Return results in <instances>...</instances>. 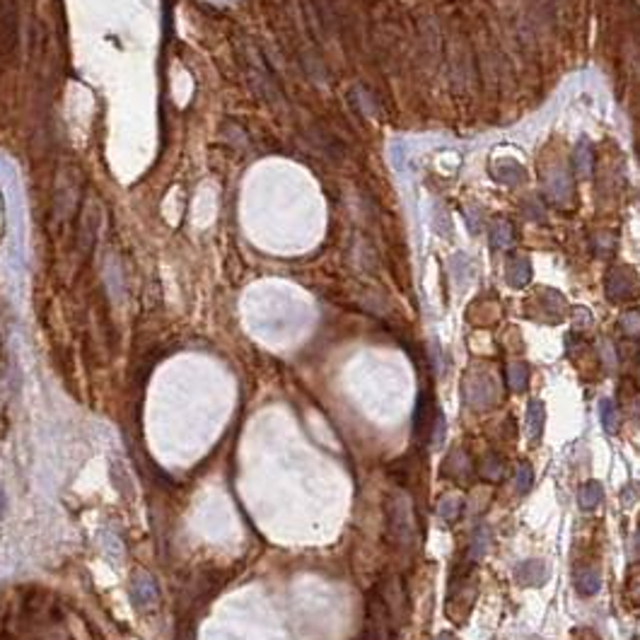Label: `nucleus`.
Instances as JSON below:
<instances>
[{"label":"nucleus","mask_w":640,"mask_h":640,"mask_svg":"<svg viewBox=\"0 0 640 640\" xmlns=\"http://www.w3.org/2000/svg\"><path fill=\"white\" fill-rule=\"evenodd\" d=\"M527 377H529V370L524 363L507 365V385H510V389L522 392L524 387H527Z\"/></svg>","instance_id":"obj_9"},{"label":"nucleus","mask_w":640,"mask_h":640,"mask_svg":"<svg viewBox=\"0 0 640 640\" xmlns=\"http://www.w3.org/2000/svg\"><path fill=\"white\" fill-rule=\"evenodd\" d=\"M551 571H549V563L544 561H524L519 563L517 568V580L522 585H529V587H539L549 580Z\"/></svg>","instance_id":"obj_2"},{"label":"nucleus","mask_w":640,"mask_h":640,"mask_svg":"<svg viewBox=\"0 0 640 640\" xmlns=\"http://www.w3.org/2000/svg\"><path fill=\"white\" fill-rule=\"evenodd\" d=\"M601 498H604V488H601L599 481H587V484L580 488V505H582L585 510H594V507L601 502Z\"/></svg>","instance_id":"obj_6"},{"label":"nucleus","mask_w":640,"mask_h":640,"mask_svg":"<svg viewBox=\"0 0 640 640\" xmlns=\"http://www.w3.org/2000/svg\"><path fill=\"white\" fill-rule=\"evenodd\" d=\"M491 239H493V247L505 249L507 244H510V227H507V225L495 227L493 232H491Z\"/></svg>","instance_id":"obj_16"},{"label":"nucleus","mask_w":640,"mask_h":640,"mask_svg":"<svg viewBox=\"0 0 640 640\" xmlns=\"http://www.w3.org/2000/svg\"><path fill=\"white\" fill-rule=\"evenodd\" d=\"M462 510H464V502H462V498H457V495H445L440 500V505H437V512H440V517L445 519V522H457V519L462 517Z\"/></svg>","instance_id":"obj_7"},{"label":"nucleus","mask_w":640,"mask_h":640,"mask_svg":"<svg viewBox=\"0 0 640 640\" xmlns=\"http://www.w3.org/2000/svg\"><path fill=\"white\" fill-rule=\"evenodd\" d=\"M621 326H623V331H626V333H631V336H638V333H640V314H636V312L626 314L621 319Z\"/></svg>","instance_id":"obj_17"},{"label":"nucleus","mask_w":640,"mask_h":640,"mask_svg":"<svg viewBox=\"0 0 640 640\" xmlns=\"http://www.w3.org/2000/svg\"><path fill=\"white\" fill-rule=\"evenodd\" d=\"M488 541H491V532H488V527H481V529H476L474 541H472V551H469V556H472V561H479V558L486 554V549H488Z\"/></svg>","instance_id":"obj_11"},{"label":"nucleus","mask_w":640,"mask_h":640,"mask_svg":"<svg viewBox=\"0 0 640 640\" xmlns=\"http://www.w3.org/2000/svg\"><path fill=\"white\" fill-rule=\"evenodd\" d=\"M447 469H452L455 474H464L469 469V459L462 455V452H455L450 459H447Z\"/></svg>","instance_id":"obj_18"},{"label":"nucleus","mask_w":640,"mask_h":640,"mask_svg":"<svg viewBox=\"0 0 640 640\" xmlns=\"http://www.w3.org/2000/svg\"><path fill=\"white\" fill-rule=\"evenodd\" d=\"M437 640H457V638H455V636H450V633H442V636L437 638Z\"/></svg>","instance_id":"obj_19"},{"label":"nucleus","mask_w":640,"mask_h":640,"mask_svg":"<svg viewBox=\"0 0 640 640\" xmlns=\"http://www.w3.org/2000/svg\"><path fill=\"white\" fill-rule=\"evenodd\" d=\"M131 597H133L135 606L138 609H145V606H150L152 601L157 599V589H155V582H152V578L147 575H138L133 580V587H131Z\"/></svg>","instance_id":"obj_4"},{"label":"nucleus","mask_w":640,"mask_h":640,"mask_svg":"<svg viewBox=\"0 0 640 640\" xmlns=\"http://www.w3.org/2000/svg\"><path fill=\"white\" fill-rule=\"evenodd\" d=\"M491 396H493V387H491V382H488V380L479 377V380L467 382V401L472 404L474 408L488 406Z\"/></svg>","instance_id":"obj_5"},{"label":"nucleus","mask_w":640,"mask_h":640,"mask_svg":"<svg viewBox=\"0 0 640 640\" xmlns=\"http://www.w3.org/2000/svg\"><path fill=\"white\" fill-rule=\"evenodd\" d=\"M507 281L512 283V286H524V283L529 281V261L519 259L515 264L507 269Z\"/></svg>","instance_id":"obj_12"},{"label":"nucleus","mask_w":640,"mask_h":640,"mask_svg":"<svg viewBox=\"0 0 640 640\" xmlns=\"http://www.w3.org/2000/svg\"><path fill=\"white\" fill-rule=\"evenodd\" d=\"M601 423H604L606 433H616V430H619V411H616L611 399H604V401H601Z\"/></svg>","instance_id":"obj_10"},{"label":"nucleus","mask_w":640,"mask_h":640,"mask_svg":"<svg viewBox=\"0 0 640 640\" xmlns=\"http://www.w3.org/2000/svg\"><path fill=\"white\" fill-rule=\"evenodd\" d=\"M633 293V286H628V281L623 278V271L614 273V276L609 278V295L611 298H628V295Z\"/></svg>","instance_id":"obj_13"},{"label":"nucleus","mask_w":640,"mask_h":640,"mask_svg":"<svg viewBox=\"0 0 640 640\" xmlns=\"http://www.w3.org/2000/svg\"><path fill=\"white\" fill-rule=\"evenodd\" d=\"M544 420H546V408L539 399H532L527 404V411H524V428H527V437L537 440L544 430Z\"/></svg>","instance_id":"obj_3"},{"label":"nucleus","mask_w":640,"mask_h":640,"mask_svg":"<svg viewBox=\"0 0 640 640\" xmlns=\"http://www.w3.org/2000/svg\"><path fill=\"white\" fill-rule=\"evenodd\" d=\"M502 469H505L502 459L495 457V455H488V459L484 462V467H481V476L488 479V481H498V479H502Z\"/></svg>","instance_id":"obj_14"},{"label":"nucleus","mask_w":640,"mask_h":640,"mask_svg":"<svg viewBox=\"0 0 640 640\" xmlns=\"http://www.w3.org/2000/svg\"><path fill=\"white\" fill-rule=\"evenodd\" d=\"M578 589L585 594V597H589V594H597L599 592V585H601V578L597 571H592V568H585V571L578 573Z\"/></svg>","instance_id":"obj_8"},{"label":"nucleus","mask_w":640,"mask_h":640,"mask_svg":"<svg viewBox=\"0 0 640 640\" xmlns=\"http://www.w3.org/2000/svg\"><path fill=\"white\" fill-rule=\"evenodd\" d=\"M387 515H389L392 537L396 539L401 546H411L413 537H415V512H413L411 498L404 495V493H396L389 500Z\"/></svg>","instance_id":"obj_1"},{"label":"nucleus","mask_w":640,"mask_h":640,"mask_svg":"<svg viewBox=\"0 0 640 640\" xmlns=\"http://www.w3.org/2000/svg\"><path fill=\"white\" fill-rule=\"evenodd\" d=\"M515 486H517V493H527L529 491V486H532V467H529V464H519Z\"/></svg>","instance_id":"obj_15"}]
</instances>
